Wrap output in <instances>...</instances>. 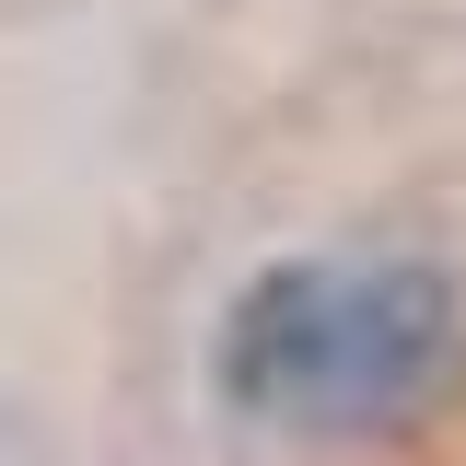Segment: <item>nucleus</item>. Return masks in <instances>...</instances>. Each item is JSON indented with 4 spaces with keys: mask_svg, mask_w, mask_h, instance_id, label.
<instances>
[{
    "mask_svg": "<svg viewBox=\"0 0 466 466\" xmlns=\"http://www.w3.org/2000/svg\"><path fill=\"white\" fill-rule=\"evenodd\" d=\"M455 361V280L420 257H303L233 303L222 327V397L257 420L361 431L397 420Z\"/></svg>",
    "mask_w": 466,
    "mask_h": 466,
    "instance_id": "nucleus-1",
    "label": "nucleus"
}]
</instances>
